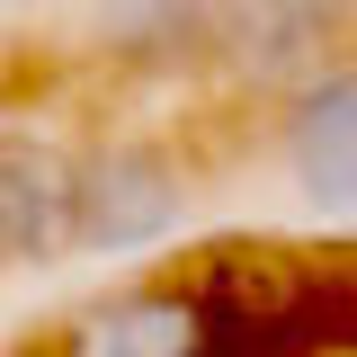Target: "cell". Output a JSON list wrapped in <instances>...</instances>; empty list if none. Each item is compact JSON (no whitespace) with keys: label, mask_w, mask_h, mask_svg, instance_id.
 <instances>
[{"label":"cell","mask_w":357,"mask_h":357,"mask_svg":"<svg viewBox=\"0 0 357 357\" xmlns=\"http://www.w3.org/2000/svg\"><path fill=\"white\" fill-rule=\"evenodd\" d=\"M197 178L178 161V143L161 134H89L72 143V259H126V250H161L178 223H188Z\"/></svg>","instance_id":"obj_1"},{"label":"cell","mask_w":357,"mask_h":357,"mask_svg":"<svg viewBox=\"0 0 357 357\" xmlns=\"http://www.w3.org/2000/svg\"><path fill=\"white\" fill-rule=\"evenodd\" d=\"M215 54L241 72L250 89H304L312 72L349 63L357 45V0H215L206 9Z\"/></svg>","instance_id":"obj_2"},{"label":"cell","mask_w":357,"mask_h":357,"mask_svg":"<svg viewBox=\"0 0 357 357\" xmlns=\"http://www.w3.org/2000/svg\"><path fill=\"white\" fill-rule=\"evenodd\" d=\"M268 152H277V170H286V188H295L304 215L357 223V54L277 98Z\"/></svg>","instance_id":"obj_3"},{"label":"cell","mask_w":357,"mask_h":357,"mask_svg":"<svg viewBox=\"0 0 357 357\" xmlns=\"http://www.w3.org/2000/svg\"><path fill=\"white\" fill-rule=\"evenodd\" d=\"M215 349V304L188 277H126L98 304L63 321L54 357H206Z\"/></svg>","instance_id":"obj_4"},{"label":"cell","mask_w":357,"mask_h":357,"mask_svg":"<svg viewBox=\"0 0 357 357\" xmlns=\"http://www.w3.org/2000/svg\"><path fill=\"white\" fill-rule=\"evenodd\" d=\"M72 259V143L0 126V268Z\"/></svg>","instance_id":"obj_5"},{"label":"cell","mask_w":357,"mask_h":357,"mask_svg":"<svg viewBox=\"0 0 357 357\" xmlns=\"http://www.w3.org/2000/svg\"><path fill=\"white\" fill-rule=\"evenodd\" d=\"M9 107H18V54L0 45V126H9Z\"/></svg>","instance_id":"obj_6"},{"label":"cell","mask_w":357,"mask_h":357,"mask_svg":"<svg viewBox=\"0 0 357 357\" xmlns=\"http://www.w3.org/2000/svg\"><path fill=\"white\" fill-rule=\"evenodd\" d=\"M134 9H188V0H134Z\"/></svg>","instance_id":"obj_7"},{"label":"cell","mask_w":357,"mask_h":357,"mask_svg":"<svg viewBox=\"0 0 357 357\" xmlns=\"http://www.w3.org/2000/svg\"><path fill=\"white\" fill-rule=\"evenodd\" d=\"M0 9H9V0H0Z\"/></svg>","instance_id":"obj_8"}]
</instances>
